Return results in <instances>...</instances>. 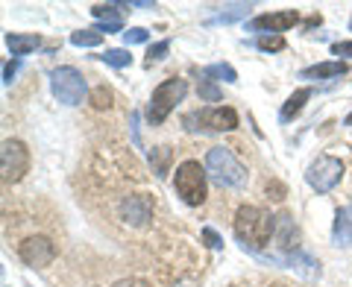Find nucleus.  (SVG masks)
Instances as JSON below:
<instances>
[{
  "label": "nucleus",
  "mask_w": 352,
  "mask_h": 287,
  "mask_svg": "<svg viewBox=\"0 0 352 287\" xmlns=\"http://www.w3.org/2000/svg\"><path fill=\"white\" fill-rule=\"evenodd\" d=\"M276 226H279V220L256 205H241L235 214V235L241 240V246L250 252H261L267 246L276 238Z\"/></svg>",
  "instance_id": "nucleus-1"
},
{
  "label": "nucleus",
  "mask_w": 352,
  "mask_h": 287,
  "mask_svg": "<svg viewBox=\"0 0 352 287\" xmlns=\"http://www.w3.org/2000/svg\"><path fill=\"white\" fill-rule=\"evenodd\" d=\"M206 173L212 176L217 185H223V187H244L247 185L244 164H241L232 156V150H226V147H212V150H208V156H206Z\"/></svg>",
  "instance_id": "nucleus-2"
},
{
  "label": "nucleus",
  "mask_w": 352,
  "mask_h": 287,
  "mask_svg": "<svg viewBox=\"0 0 352 287\" xmlns=\"http://www.w3.org/2000/svg\"><path fill=\"white\" fill-rule=\"evenodd\" d=\"M185 94H188V82L179 80V76H170V80H164L162 85H156V91L150 97V106H147V117L153 126H159L168 120V115L176 108V103L185 100Z\"/></svg>",
  "instance_id": "nucleus-3"
},
{
  "label": "nucleus",
  "mask_w": 352,
  "mask_h": 287,
  "mask_svg": "<svg viewBox=\"0 0 352 287\" xmlns=\"http://www.w3.org/2000/svg\"><path fill=\"white\" fill-rule=\"evenodd\" d=\"M173 185L185 205L206 203V168H200V161H182L179 168H176Z\"/></svg>",
  "instance_id": "nucleus-4"
},
{
  "label": "nucleus",
  "mask_w": 352,
  "mask_h": 287,
  "mask_svg": "<svg viewBox=\"0 0 352 287\" xmlns=\"http://www.w3.org/2000/svg\"><path fill=\"white\" fill-rule=\"evenodd\" d=\"M185 129H206V132H229V129H238V115L235 108L229 106H217V108H203V112H191L185 115Z\"/></svg>",
  "instance_id": "nucleus-5"
},
{
  "label": "nucleus",
  "mask_w": 352,
  "mask_h": 287,
  "mask_svg": "<svg viewBox=\"0 0 352 287\" xmlns=\"http://www.w3.org/2000/svg\"><path fill=\"white\" fill-rule=\"evenodd\" d=\"M50 85H53V94L56 100L65 103V106H80L82 97H85V80L82 73L71 68V65H62L50 73Z\"/></svg>",
  "instance_id": "nucleus-6"
},
{
  "label": "nucleus",
  "mask_w": 352,
  "mask_h": 287,
  "mask_svg": "<svg viewBox=\"0 0 352 287\" xmlns=\"http://www.w3.org/2000/svg\"><path fill=\"white\" fill-rule=\"evenodd\" d=\"M0 170H3V182L12 185L21 182L24 173L30 170V150L24 141H3V150H0Z\"/></svg>",
  "instance_id": "nucleus-7"
},
{
  "label": "nucleus",
  "mask_w": 352,
  "mask_h": 287,
  "mask_svg": "<svg viewBox=\"0 0 352 287\" xmlns=\"http://www.w3.org/2000/svg\"><path fill=\"white\" fill-rule=\"evenodd\" d=\"M340 179H344V161L335 156H320L305 170V182L311 185L317 194H329Z\"/></svg>",
  "instance_id": "nucleus-8"
},
{
  "label": "nucleus",
  "mask_w": 352,
  "mask_h": 287,
  "mask_svg": "<svg viewBox=\"0 0 352 287\" xmlns=\"http://www.w3.org/2000/svg\"><path fill=\"white\" fill-rule=\"evenodd\" d=\"M18 255H21V261H24V264H30V267H47V264L56 258V246H53L50 238L32 235L27 240H21Z\"/></svg>",
  "instance_id": "nucleus-9"
},
{
  "label": "nucleus",
  "mask_w": 352,
  "mask_h": 287,
  "mask_svg": "<svg viewBox=\"0 0 352 287\" xmlns=\"http://www.w3.org/2000/svg\"><path fill=\"white\" fill-rule=\"evenodd\" d=\"M120 217H124L129 226H147L153 217V200L147 194L126 196V200L120 203Z\"/></svg>",
  "instance_id": "nucleus-10"
},
{
  "label": "nucleus",
  "mask_w": 352,
  "mask_h": 287,
  "mask_svg": "<svg viewBox=\"0 0 352 287\" xmlns=\"http://www.w3.org/2000/svg\"><path fill=\"white\" fill-rule=\"evenodd\" d=\"M294 24H300V15H296L294 9H285V12H273V15H258V18H252L250 24H247V30H250V32L270 30L273 36H279V32L291 30Z\"/></svg>",
  "instance_id": "nucleus-11"
},
{
  "label": "nucleus",
  "mask_w": 352,
  "mask_h": 287,
  "mask_svg": "<svg viewBox=\"0 0 352 287\" xmlns=\"http://www.w3.org/2000/svg\"><path fill=\"white\" fill-rule=\"evenodd\" d=\"M332 244L335 246H352V203L338 208L335 214V226H332Z\"/></svg>",
  "instance_id": "nucleus-12"
},
{
  "label": "nucleus",
  "mask_w": 352,
  "mask_h": 287,
  "mask_svg": "<svg viewBox=\"0 0 352 287\" xmlns=\"http://www.w3.org/2000/svg\"><path fill=\"white\" fill-rule=\"evenodd\" d=\"M349 68L344 62H323V65H311V68L300 71V80H332V76H344Z\"/></svg>",
  "instance_id": "nucleus-13"
},
{
  "label": "nucleus",
  "mask_w": 352,
  "mask_h": 287,
  "mask_svg": "<svg viewBox=\"0 0 352 287\" xmlns=\"http://www.w3.org/2000/svg\"><path fill=\"white\" fill-rule=\"evenodd\" d=\"M311 97V88H296V91L285 100V106H282V112H279V117H282V124H288V120H294L296 115L302 112V106H305V100Z\"/></svg>",
  "instance_id": "nucleus-14"
},
{
  "label": "nucleus",
  "mask_w": 352,
  "mask_h": 287,
  "mask_svg": "<svg viewBox=\"0 0 352 287\" xmlns=\"http://www.w3.org/2000/svg\"><path fill=\"white\" fill-rule=\"evenodd\" d=\"M91 15L100 21L97 32H118L120 30V15L115 12L112 6H91Z\"/></svg>",
  "instance_id": "nucleus-15"
},
{
  "label": "nucleus",
  "mask_w": 352,
  "mask_h": 287,
  "mask_svg": "<svg viewBox=\"0 0 352 287\" xmlns=\"http://www.w3.org/2000/svg\"><path fill=\"white\" fill-rule=\"evenodd\" d=\"M6 44L9 50H12V56H27V53H32L38 47V36H21V32H12V36H6Z\"/></svg>",
  "instance_id": "nucleus-16"
},
{
  "label": "nucleus",
  "mask_w": 352,
  "mask_h": 287,
  "mask_svg": "<svg viewBox=\"0 0 352 287\" xmlns=\"http://www.w3.org/2000/svg\"><path fill=\"white\" fill-rule=\"evenodd\" d=\"M170 156H173V152L168 147H156V150L150 152V164H153V170H156V176H168Z\"/></svg>",
  "instance_id": "nucleus-17"
},
{
  "label": "nucleus",
  "mask_w": 352,
  "mask_h": 287,
  "mask_svg": "<svg viewBox=\"0 0 352 287\" xmlns=\"http://www.w3.org/2000/svg\"><path fill=\"white\" fill-rule=\"evenodd\" d=\"M100 41H103V32H97V30H76V32H71V44H76V47H97Z\"/></svg>",
  "instance_id": "nucleus-18"
},
{
  "label": "nucleus",
  "mask_w": 352,
  "mask_h": 287,
  "mask_svg": "<svg viewBox=\"0 0 352 287\" xmlns=\"http://www.w3.org/2000/svg\"><path fill=\"white\" fill-rule=\"evenodd\" d=\"M250 3H232V6H226V12H220V15H214L212 18V24H232V21H238V18H244L247 12H250Z\"/></svg>",
  "instance_id": "nucleus-19"
},
{
  "label": "nucleus",
  "mask_w": 352,
  "mask_h": 287,
  "mask_svg": "<svg viewBox=\"0 0 352 287\" xmlns=\"http://www.w3.org/2000/svg\"><path fill=\"white\" fill-rule=\"evenodd\" d=\"M203 76H206V80H212V76H214V80H223V82H235L238 80V73H235L232 65H208V68L203 71Z\"/></svg>",
  "instance_id": "nucleus-20"
},
{
  "label": "nucleus",
  "mask_w": 352,
  "mask_h": 287,
  "mask_svg": "<svg viewBox=\"0 0 352 287\" xmlns=\"http://www.w3.org/2000/svg\"><path fill=\"white\" fill-rule=\"evenodd\" d=\"M100 59H103L106 65H112V68H126V65H132L129 50H120V47H115V50H106Z\"/></svg>",
  "instance_id": "nucleus-21"
},
{
  "label": "nucleus",
  "mask_w": 352,
  "mask_h": 287,
  "mask_svg": "<svg viewBox=\"0 0 352 287\" xmlns=\"http://www.w3.org/2000/svg\"><path fill=\"white\" fill-rule=\"evenodd\" d=\"M91 106L94 108H109V106H112V91H109L106 85L94 88V91H91Z\"/></svg>",
  "instance_id": "nucleus-22"
},
{
  "label": "nucleus",
  "mask_w": 352,
  "mask_h": 287,
  "mask_svg": "<svg viewBox=\"0 0 352 287\" xmlns=\"http://www.w3.org/2000/svg\"><path fill=\"white\" fill-rule=\"evenodd\" d=\"M168 50H170V41H159V44H153L150 53H147V68H153V62H162L164 56H168Z\"/></svg>",
  "instance_id": "nucleus-23"
},
{
  "label": "nucleus",
  "mask_w": 352,
  "mask_h": 287,
  "mask_svg": "<svg viewBox=\"0 0 352 287\" xmlns=\"http://www.w3.org/2000/svg\"><path fill=\"white\" fill-rule=\"evenodd\" d=\"M256 44H258L261 50H267V53H270V50H273V53H276V50H285V38H282V36H258Z\"/></svg>",
  "instance_id": "nucleus-24"
},
{
  "label": "nucleus",
  "mask_w": 352,
  "mask_h": 287,
  "mask_svg": "<svg viewBox=\"0 0 352 287\" xmlns=\"http://www.w3.org/2000/svg\"><path fill=\"white\" fill-rule=\"evenodd\" d=\"M197 91H200V100H208V103H217V100H220V88H217V85H212L208 80H203Z\"/></svg>",
  "instance_id": "nucleus-25"
},
{
  "label": "nucleus",
  "mask_w": 352,
  "mask_h": 287,
  "mask_svg": "<svg viewBox=\"0 0 352 287\" xmlns=\"http://www.w3.org/2000/svg\"><path fill=\"white\" fill-rule=\"evenodd\" d=\"M147 38H150V32H147L144 27H132V30L124 32V41H126V44H144Z\"/></svg>",
  "instance_id": "nucleus-26"
},
{
  "label": "nucleus",
  "mask_w": 352,
  "mask_h": 287,
  "mask_svg": "<svg viewBox=\"0 0 352 287\" xmlns=\"http://www.w3.org/2000/svg\"><path fill=\"white\" fill-rule=\"evenodd\" d=\"M203 240H206V246H212V249H220V246H223V238H220L212 226H206V229H203Z\"/></svg>",
  "instance_id": "nucleus-27"
},
{
  "label": "nucleus",
  "mask_w": 352,
  "mask_h": 287,
  "mask_svg": "<svg viewBox=\"0 0 352 287\" xmlns=\"http://www.w3.org/2000/svg\"><path fill=\"white\" fill-rule=\"evenodd\" d=\"M332 53H335V56H349L352 59V41H335Z\"/></svg>",
  "instance_id": "nucleus-28"
},
{
  "label": "nucleus",
  "mask_w": 352,
  "mask_h": 287,
  "mask_svg": "<svg viewBox=\"0 0 352 287\" xmlns=\"http://www.w3.org/2000/svg\"><path fill=\"white\" fill-rule=\"evenodd\" d=\"M112 287H150L144 279H120V282H115Z\"/></svg>",
  "instance_id": "nucleus-29"
},
{
  "label": "nucleus",
  "mask_w": 352,
  "mask_h": 287,
  "mask_svg": "<svg viewBox=\"0 0 352 287\" xmlns=\"http://www.w3.org/2000/svg\"><path fill=\"white\" fill-rule=\"evenodd\" d=\"M15 73H18V62H6V68H3V82L9 85L15 80Z\"/></svg>",
  "instance_id": "nucleus-30"
},
{
  "label": "nucleus",
  "mask_w": 352,
  "mask_h": 287,
  "mask_svg": "<svg viewBox=\"0 0 352 287\" xmlns=\"http://www.w3.org/2000/svg\"><path fill=\"white\" fill-rule=\"evenodd\" d=\"M346 126H352V112H349V115H346Z\"/></svg>",
  "instance_id": "nucleus-31"
}]
</instances>
